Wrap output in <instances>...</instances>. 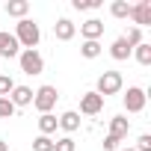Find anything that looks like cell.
<instances>
[{
  "label": "cell",
  "mask_w": 151,
  "mask_h": 151,
  "mask_svg": "<svg viewBox=\"0 0 151 151\" xmlns=\"http://www.w3.org/2000/svg\"><path fill=\"white\" fill-rule=\"evenodd\" d=\"M12 36L18 39L21 50H36L39 42H42V30H39V24H36L33 18H21V21L15 24V33H12Z\"/></svg>",
  "instance_id": "cell-1"
},
{
  "label": "cell",
  "mask_w": 151,
  "mask_h": 151,
  "mask_svg": "<svg viewBox=\"0 0 151 151\" xmlns=\"http://www.w3.org/2000/svg\"><path fill=\"white\" fill-rule=\"evenodd\" d=\"M56 101H59V92H56V86H50V83H45V86H39V89L33 92V107H36L42 116H45V113H53Z\"/></svg>",
  "instance_id": "cell-2"
},
{
  "label": "cell",
  "mask_w": 151,
  "mask_h": 151,
  "mask_svg": "<svg viewBox=\"0 0 151 151\" xmlns=\"http://www.w3.org/2000/svg\"><path fill=\"white\" fill-rule=\"evenodd\" d=\"M122 86H124V80H122V74L119 71H104L101 77H98V86H95V92L107 101L110 95H119L122 92Z\"/></svg>",
  "instance_id": "cell-3"
},
{
  "label": "cell",
  "mask_w": 151,
  "mask_h": 151,
  "mask_svg": "<svg viewBox=\"0 0 151 151\" xmlns=\"http://www.w3.org/2000/svg\"><path fill=\"white\" fill-rule=\"evenodd\" d=\"M18 65H21L24 74L36 77V74L45 71V56H42L39 50H21V53H18Z\"/></svg>",
  "instance_id": "cell-4"
},
{
  "label": "cell",
  "mask_w": 151,
  "mask_h": 151,
  "mask_svg": "<svg viewBox=\"0 0 151 151\" xmlns=\"http://www.w3.org/2000/svg\"><path fill=\"white\" fill-rule=\"evenodd\" d=\"M130 21H133V27H139V30L151 24V0L130 3Z\"/></svg>",
  "instance_id": "cell-5"
},
{
  "label": "cell",
  "mask_w": 151,
  "mask_h": 151,
  "mask_svg": "<svg viewBox=\"0 0 151 151\" xmlns=\"http://www.w3.org/2000/svg\"><path fill=\"white\" fill-rule=\"evenodd\" d=\"M145 101H148L145 89L130 86V89H127V95H124V110H127V113H142V110H145Z\"/></svg>",
  "instance_id": "cell-6"
},
{
  "label": "cell",
  "mask_w": 151,
  "mask_h": 151,
  "mask_svg": "<svg viewBox=\"0 0 151 151\" xmlns=\"http://www.w3.org/2000/svg\"><path fill=\"white\" fill-rule=\"evenodd\" d=\"M104 110V98L92 89V92H86V95H80V113L83 116H98Z\"/></svg>",
  "instance_id": "cell-7"
},
{
  "label": "cell",
  "mask_w": 151,
  "mask_h": 151,
  "mask_svg": "<svg viewBox=\"0 0 151 151\" xmlns=\"http://www.w3.org/2000/svg\"><path fill=\"white\" fill-rule=\"evenodd\" d=\"M80 36H83V42H98L104 36V21H98V18L83 21L80 24Z\"/></svg>",
  "instance_id": "cell-8"
},
{
  "label": "cell",
  "mask_w": 151,
  "mask_h": 151,
  "mask_svg": "<svg viewBox=\"0 0 151 151\" xmlns=\"http://www.w3.org/2000/svg\"><path fill=\"white\" fill-rule=\"evenodd\" d=\"M53 36H56L59 42H71L74 36H77V24H74L71 18H59V21L53 24Z\"/></svg>",
  "instance_id": "cell-9"
},
{
  "label": "cell",
  "mask_w": 151,
  "mask_h": 151,
  "mask_svg": "<svg viewBox=\"0 0 151 151\" xmlns=\"http://www.w3.org/2000/svg\"><path fill=\"white\" fill-rule=\"evenodd\" d=\"M9 101H12V107L18 110V107H30L33 104V89L30 86H18L15 83V89L9 92Z\"/></svg>",
  "instance_id": "cell-10"
},
{
  "label": "cell",
  "mask_w": 151,
  "mask_h": 151,
  "mask_svg": "<svg viewBox=\"0 0 151 151\" xmlns=\"http://www.w3.org/2000/svg\"><path fill=\"white\" fill-rule=\"evenodd\" d=\"M18 53H21V45H18V39H15L12 33H0V56L12 59V56H18Z\"/></svg>",
  "instance_id": "cell-11"
},
{
  "label": "cell",
  "mask_w": 151,
  "mask_h": 151,
  "mask_svg": "<svg viewBox=\"0 0 151 151\" xmlns=\"http://www.w3.org/2000/svg\"><path fill=\"white\" fill-rule=\"evenodd\" d=\"M56 122H59V127H62L68 136H71L74 130H80V113H77V110H68V113H62Z\"/></svg>",
  "instance_id": "cell-12"
},
{
  "label": "cell",
  "mask_w": 151,
  "mask_h": 151,
  "mask_svg": "<svg viewBox=\"0 0 151 151\" xmlns=\"http://www.w3.org/2000/svg\"><path fill=\"white\" fill-rule=\"evenodd\" d=\"M127 133H130V122H127L124 116H113V119H110V136H116V139L122 142Z\"/></svg>",
  "instance_id": "cell-13"
},
{
  "label": "cell",
  "mask_w": 151,
  "mask_h": 151,
  "mask_svg": "<svg viewBox=\"0 0 151 151\" xmlns=\"http://www.w3.org/2000/svg\"><path fill=\"white\" fill-rule=\"evenodd\" d=\"M130 53H133V47H130V45H127V42L122 39V36H119V39H116L113 45H110V56H113L116 62H124V59H127Z\"/></svg>",
  "instance_id": "cell-14"
},
{
  "label": "cell",
  "mask_w": 151,
  "mask_h": 151,
  "mask_svg": "<svg viewBox=\"0 0 151 151\" xmlns=\"http://www.w3.org/2000/svg\"><path fill=\"white\" fill-rule=\"evenodd\" d=\"M27 12H30V3H27V0H9V3H6V15L9 18H27Z\"/></svg>",
  "instance_id": "cell-15"
},
{
  "label": "cell",
  "mask_w": 151,
  "mask_h": 151,
  "mask_svg": "<svg viewBox=\"0 0 151 151\" xmlns=\"http://www.w3.org/2000/svg\"><path fill=\"white\" fill-rule=\"evenodd\" d=\"M56 127H59V122H56V116H53V113H45V116H39V130H42V136H50V133H56Z\"/></svg>",
  "instance_id": "cell-16"
},
{
  "label": "cell",
  "mask_w": 151,
  "mask_h": 151,
  "mask_svg": "<svg viewBox=\"0 0 151 151\" xmlns=\"http://www.w3.org/2000/svg\"><path fill=\"white\" fill-rule=\"evenodd\" d=\"M110 15L119 18V21L130 18V3H127V0H113V3H110Z\"/></svg>",
  "instance_id": "cell-17"
},
{
  "label": "cell",
  "mask_w": 151,
  "mask_h": 151,
  "mask_svg": "<svg viewBox=\"0 0 151 151\" xmlns=\"http://www.w3.org/2000/svg\"><path fill=\"white\" fill-rule=\"evenodd\" d=\"M101 53H104L101 42H83V45H80V56H83V59H98Z\"/></svg>",
  "instance_id": "cell-18"
},
{
  "label": "cell",
  "mask_w": 151,
  "mask_h": 151,
  "mask_svg": "<svg viewBox=\"0 0 151 151\" xmlns=\"http://www.w3.org/2000/svg\"><path fill=\"white\" fill-rule=\"evenodd\" d=\"M133 56H136L139 65H151V45H148V42L136 45V47H133Z\"/></svg>",
  "instance_id": "cell-19"
},
{
  "label": "cell",
  "mask_w": 151,
  "mask_h": 151,
  "mask_svg": "<svg viewBox=\"0 0 151 151\" xmlns=\"http://www.w3.org/2000/svg\"><path fill=\"white\" fill-rule=\"evenodd\" d=\"M71 6L77 12H92V9H101V0H71Z\"/></svg>",
  "instance_id": "cell-20"
},
{
  "label": "cell",
  "mask_w": 151,
  "mask_h": 151,
  "mask_svg": "<svg viewBox=\"0 0 151 151\" xmlns=\"http://www.w3.org/2000/svg\"><path fill=\"white\" fill-rule=\"evenodd\" d=\"M53 151H77V142L71 136H62V139H53Z\"/></svg>",
  "instance_id": "cell-21"
},
{
  "label": "cell",
  "mask_w": 151,
  "mask_h": 151,
  "mask_svg": "<svg viewBox=\"0 0 151 151\" xmlns=\"http://www.w3.org/2000/svg\"><path fill=\"white\" fill-rule=\"evenodd\" d=\"M122 39H124L130 47H136V45H142V30H139V27H130V30H127Z\"/></svg>",
  "instance_id": "cell-22"
},
{
  "label": "cell",
  "mask_w": 151,
  "mask_h": 151,
  "mask_svg": "<svg viewBox=\"0 0 151 151\" xmlns=\"http://www.w3.org/2000/svg\"><path fill=\"white\" fill-rule=\"evenodd\" d=\"M33 151H53V139H50V136H42V133H39V136L33 139Z\"/></svg>",
  "instance_id": "cell-23"
},
{
  "label": "cell",
  "mask_w": 151,
  "mask_h": 151,
  "mask_svg": "<svg viewBox=\"0 0 151 151\" xmlns=\"http://www.w3.org/2000/svg\"><path fill=\"white\" fill-rule=\"evenodd\" d=\"M15 89V80L9 74H0V98H9V92Z\"/></svg>",
  "instance_id": "cell-24"
},
{
  "label": "cell",
  "mask_w": 151,
  "mask_h": 151,
  "mask_svg": "<svg viewBox=\"0 0 151 151\" xmlns=\"http://www.w3.org/2000/svg\"><path fill=\"white\" fill-rule=\"evenodd\" d=\"M15 116V107L9 98H0V119H12Z\"/></svg>",
  "instance_id": "cell-25"
},
{
  "label": "cell",
  "mask_w": 151,
  "mask_h": 151,
  "mask_svg": "<svg viewBox=\"0 0 151 151\" xmlns=\"http://www.w3.org/2000/svg\"><path fill=\"white\" fill-rule=\"evenodd\" d=\"M136 151H151V133H142L136 139Z\"/></svg>",
  "instance_id": "cell-26"
},
{
  "label": "cell",
  "mask_w": 151,
  "mask_h": 151,
  "mask_svg": "<svg viewBox=\"0 0 151 151\" xmlns=\"http://www.w3.org/2000/svg\"><path fill=\"white\" fill-rule=\"evenodd\" d=\"M101 145H104V151H119V139H116V136H110V133L104 136V142H101Z\"/></svg>",
  "instance_id": "cell-27"
},
{
  "label": "cell",
  "mask_w": 151,
  "mask_h": 151,
  "mask_svg": "<svg viewBox=\"0 0 151 151\" xmlns=\"http://www.w3.org/2000/svg\"><path fill=\"white\" fill-rule=\"evenodd\" d=\"M0 151H9V145H6V142H3V139H0Z\"/></svg>",
  "instance_id": "cell-28"
},
{
  "label": "cell",
  "mask_w": 151,
  "mask_h": 151,
  "mask_svg": "<svg viewBox=\"0 0 151 151\" xmlns=\"http://www.w3.org/2000/svg\"><path fill=\"white\" fill-rule=\"evenodd\" d=\"M122 151H136V148H122Z\"/></svg>",
  "instance_id": "cell-29"
}]
</instances>
